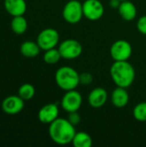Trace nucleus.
<instances>
[{
  "mask_svg": "<svg viewBox=\"0 0 146 147\" xmlns=\"http://www.w3.org/2000/svg\"><path fill=\"white\" fill-rule=\"evenodd\" d=\"M110 76L116 86L128 88L135 80V70L128 60L114 61L110 67Z\"/></svg>",
  "mask_w": 146,
  "mask_h": 147,
  "instance_id": "nucleus-2",
  "label": "nucleus"
},
{
  "mask_svg": "<svg viewBox=\"0 0 146 147\" xmlns=\"http://www.w3.org/2000/svg\"><path fill=\"white\" fill-rule=\"evenodd\" d=\"M133 117L140 122L146 121V102L138 103L133 109Z\"/></svg>",
  "mask_w": 146,
  "mask_h": 147,
  "instance_id": "nucleus-21",
  "label": "nucleus"
},
{
  "mask_svg": "<svg viewBox=\"0 0 146 147\" xmlns=\"http://www.w3.org/2000/svg\"><path fill=\"white\" fill-rule=\"evenodd\" d=\"M71 144L74 147H91L93 140L86 132H77Z\"/></svg>",
  "mask_w": 146,
  "mask_h": 147,
  "instance_id": "nucleus-17",
  "label": "nucleus"
},
{
  "mask_svg": "<svg viewBox=\"0 0 146 147\" xmlns=\"http://www.w3.org/2000/svg\"><path fill=\"white\" fill-rule=\"evenodd\" d=\"M111 102L117 109L125 108L129 102V94L126 90V88L117 86L112 92Z\"/></svg>",
  "mask_w": 146,
  "mask_h": 147,
  "instance_id": "nucleus-14",
  "label": "nucleus"
},
{
  "mask_svg": "<svg viewBox=\"0 0 146 147\" xmlns=\"http://www.w3.org/2000/svg\"><path fill=\"white\" fill-rule=\"evenodd\" d=\"M36 42L43 51L54 48L59 42V34L55 28H45L38 34Z\"/></svg>",
  "mask_w": 146,
  "mask_h": 147,
  "instance_id": "nucleus-6",
  "label": "nucleus"
},
{
  "mask_svg": "<svg viewBox=\"0 0 146 147\" xmlns=\"http://www.w3.org/2000/svg\"><path fill=\"white\" fill-rule=\"evenodd\" d=\"M35 95V89L31 84H23L18 89V96L24 101L31 100Z\"/></svg>",
  "mask_w": 146,
  "mask_h": 147,
  "instance_id": "nucleus-19",
  "label": "nucleus"
},
{
  "mask_svg": "<svg viewBox=\"0 0 146 147\" xmlns=\"http://www.w3.org/2000/svg\"><path fill=\"white\" fill-rule=\"evenodd\" d=\"M55 82L65 91L76 90L80 84L79 73L72 67L61 66L55 73Z\"/></svg>",
  "mask_w": 146,
  "mask_h": 147,
  "instance_id": "nucleus-3",
  "label": "nucleus"
},
{
  "mask_svg": "<svg viewBox=\"0 0 146 147\" xmlns=\"http://www.w3.org/2000/svg\"><path fill=\"white\" fill-rule=\"evenodd\" d=\"M58 49L61 54V57L67 60L77 59L83 53L82 44L74 39L65 40L59 44Z\"/></svg>",
  "mask_w": 146,
  "mask_h": 147,
  "instance_id": "nucleus-5",
  "label": "nucleus"
},
{
  "mask_svg": "<svg viewBox=\"0 0 146 147\" xmlns=\"http://www.w3.org/2000/svg\"><path fill=\"white\" fill-rule=\"evenodd\" d=\"M83 16L89 21H97L104 15V6L100 0H85L83 3Z\"/></svg>",
  "mask_w": 146,
  "mask_h": 147,
  "instance_id": "nucleus-9",
  "label": "nucleus"
},
{
  "mask_svg": "<svg viewBox=\"0 0 146 147\" xmlns=\"http://www.w3.org/2000/svg\"><path fill=\"white\" fill-rule=\"evenodd\" d=\"M137 28L139 32H140L144 35H146V15L142 16L139 19L137 22Z\"/></svg>",
  "mask_w": 146,
  "mask_h": 147,
  "instance_id": "nucleus-24",
  "label": "nucleus"
},
{
  "mask_svg": "<svg viewBox=\"0 0 146 147\" xmlns=\"http://www.w3.org/2000/svg\"><path fill=\"white\" fill-rule=\"evenodd\" d=\"M133 53L132 45L125 40L114 41L110 47V55L114 61L128 60Z\"/></svg>",
  "mask_w": 146,
  "mask_h": 147,
  "instance_id": "nucleus-7",
  "label": "nucleus"
},
{
  "mask_svg": "<svg viewBox=\"0 0 146 147\" xmlns=\"http://www.w3.org/2000/svg\"><path fill=\"white\" fill-rule=\"evenodd\" d=\"M24 100L18 95H12L5 97L1 104L2 110L9 115H15L22 112L24 108Z\"/></svg>",
  "mask_w": 146,
  "mask_h": 147,
  "instance_id": "nucleus-10",
  "label": "nucleus"
},
{
  "mask_svg": "<svg viewBox=\"0 0 146 147\" xmlns=\"http://www.w3.org/2000/svg\"><path fill=\"white\" fill-rule=\"evenodd\" d=\"M120 3V0H109V6L113 9H118Z\"/></svg>",
  "mask_w": 146,
  "mask_h": 147,
  "instance_id": "nucleus-25",
  "label": "nucleus"
},
{
  "mask_svg": "<svg viewBox=\"0 0 146 147\" xmlns=\"http://www.w3.org/2000/svg\"><path fill=\"white\" fill-rule=\"evenodd\" d=\"M76 133L77 131L75 127L65 118L59 117L49 124V136L55 144L59 146L71 144Z\"/></svg>",
  "mask_w": 146,
  "mask_h": 147,
  "instance_id": "nucleus-1",
  "label": "nucleus"
},
{
  "mask_svg": "<svg viewBox=\"0 0 146 147\" xmlns=\"http://www.w3.org/2000/svg\"><path fill=\"white\" fill-rule=\"evenodd\" d=\"M118 11L121 18L127 22L134 20L137 16V7L129 0L122 1L118 8Z\"/></svg>",
  "mask_w": 146,
  "mask_h": 147,
  "instance_id": "nucleus-15",
  "label": "nucleus"
},
{
  "mask_svg": "<svg viewBox=\"0 0 146 147\" xmlns=\"http://www.w3.org/2000/svg\"><path fill=\"white\" fill-rule=\"evenodd\" d=\"M60 59H62L61 54L59 49H57L56 47L45 51V53L43 55L44 61L48 65H54L58 63L60 60Z\"/></svg>",
  "mask_w": 146,
  "mask_h": 147,
  "instance_id": "nucleus-20",
  "label": "nucleus"
},
{
  "mask_svg": "<svg viewBox=\"0 0 146 147\" xmlns=\"http://www.w3.org/2000/svg\"><path fill=\"white\" fill-rule=\"evenodd\" d=\"M82 103V95L76 90L66 91L61 99V107L67 113L78 111Z\"/></svg>",
  "mask_w": 146,
  "mask_h": 147,
  "instance_id": "nucleus-8",
  "label": "nucleus"
},
{
  "mask_svg": "<svg viewBox=\"0 0 146 147\" xmlns=\"http://www.w3.org/2000/svg\"><path fill=\"white\" fill-rule=\"evenodd\" d=\"M59 109L57 104L48 103L44 105L38 112V119L41 123L51 124L59 118Z\"/></svg>",
  "mask_w": 146,
  "mask_h": 147,
  "instance_id": "nucleus-11",
  "label": "nucleus"
},
{
  "mask_svg": "<svg viewBox=\"0 0 146 147\" xmlns=\"http://www.w3.org/2000/svg\"><path fill=\"white\" fill-rule=\"evenodd\" d=\"M12 31L16 34H22L28 29V21L23 16H13L10 22Z\"/></svg>",
  "mask_w": 146,
  "mask_h": 147,
  "instance_id": "nucleus-18",
  "label": "nucleus"
},
{
  "mask_svg": "<svg viewBox=\"0 0 146 147\" xmlns=\"http://www.w3.org/2000/svg\"><path fill=\"white\" fill-rule=\"evenodd\" d=\"M108 98L107 90L104 88L97 87L93 89L88 96V102L94 109H100L105 105Z\"/></svg>",
  "mask_w": 146,
  "mask_h": 147,
  "instance_id": "nucleus-12",
  "label": "nucleus"
},
{
  "mask_svg": "<svg viewBox=\"0 0 146 147\" xmlns=\"http://www.w3.org/2000/svg\"><path fill=\"white\" fill-rule=\"evenodd\" d=\"M67 120L74 126H77L80 121H81V116L80 115L77 113V111H75V112H71V113H68V116H67Z\"/></svg>",
  "mask_w": 146,
  "mask_h": 147,
  "instance_id": "nucleus-23",
  "label": "nucleus"
},
{
  "mask_svg": "<svg viewBox=\"0 0 146 147\" xmlns=\"http://www.w3.org/2000/svg\"><path fill=\"white\" fill-rule=\"evenodd\" d=\"M63 18L70 24L78 23L83 17V3L78 0H70L64 6Z\"/></svg>",
  "mask_w": 146,
  "mask_h": 147,
  "instance_id": "nucleus-4",
  "label": "nucleus"
},
{
  "mask_svg": "<svg viewBox=\"0 0 146 147\" xmlns=\"http://www.w3.org/2000/svg\"><path fill=\"white\" fill-rule=\"evenodd\" d=\"M93 82V76L89 72H83L79 74V83L83 86H88Z\"/></svg>",
  "mask_w": 146,
  "mask_h": 147,
  "instance_id": "nucleus-22",
  "label": "nucleus"
},
{
  "mask_svg": "<svg viewBox=\"0 0 146 147\" xmlns=\"http://www.w3.org/2000/svg\"><path fill=\"white\" fill-rule=\"evenodd\" d=\"M3 6L6 11L12 16H23L27 11L25 0H4Z\"/></svg>",
  "mask_w": 146,
  "mask_h": 147,
  "instance_id": "nucleus-13",
  "label": "nucleus"
},
{
  "mask_svg": "<svg viewBox=\"0 0 146 147\" xmlns=\"http://www.w3.org/2000/svg\"><path fill=\"white\" fill-rule=\"evenodd\" d=\"M120 1H121V2H122V1H126V0H120Z\"/></svg>",
  "mask_w": 146,
  "mask_h": 147,
  "instance_id": "nucleus-26",
  "label": "nucleus"
},
{
  "mask_svg": "<svg viewBox=\"0 0 146 147\" xmlns=\"http://www.w3.org/2000/svg\"><path fill=\"white\" fill-rule=\"evenodd\" d=\"M40 47L37 42L32 40H26L22 43L20 51L21 53L26 58H35L40 53Z\"/></svg>",
  "mask_w": 146,
  "mask_h": 147,
  "instance_id": "nucleus-16",
  "label": "nucleus"
}]
</instances>
